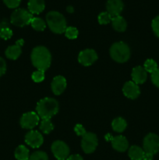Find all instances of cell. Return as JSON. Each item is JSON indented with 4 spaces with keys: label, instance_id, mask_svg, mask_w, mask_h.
I'll return each mask as SVG.
<instances>
[{
    "label": "cell",
    "instance_id": "23",
    "mask_svg": "<svg viewBox=\"0 0 159 160\" xmlns=\"http://www.w3.org/2000/svg\"><path fill=\"white\" fill-rule=\"evenodd\" d=\"M15 157L17 160H28L30 158L29 150L23 145H20L15 151Z\"/></svg>",
    "mask_w": 159,
    "mask_h": 160
},
{
    "label": "cell",
    "instance_id": "4",
    "mask_svg": "<svg viewBox=\"0 0 159 160\" xmlns=\"http://www.w3.org/2000/svg\"><path fill=\"white\" fill-rule=\"evenodd\" d=\"M111 57L118 62H125L130 57V49L126 43L116 42L110 48Z\"/></svg>",
    "mask_w": 159,
    "mask_h": 160
},
{
    "label": "cell",
    "instance_id": "5",
    "mask_svg": "<svg viewBox=\"0 0 159 160\" xmlns=\"http://www.w3.org/2000/svg\"><path fill=\"white\" fill-rule=\"evenodd\" d=\"M34 18L29 10L24 9H17L11 15V23L17 27H23L31 23Z\"/></svg>",
    "mask_w": 159,
    "mask_h": 160
},
{
    "label": "cell",
    "instance_id": "12",
    "mask_svg": "<svg viewBox=\"0 0 159 160\" xmlns=\"http://www.w3.org/2000/svg\"><path fill=\"white\" fill-rule=\"evenodd\" d=\"M124 5L122 0H108L106 4L107 12L112 17L119 16L122 11L123 10Z\"/></svg>",
    "mask_w": 159,
    "mask_h": 160
},
{
    "label": "cell",
    "instance_id": "22",
    "mask_svg": "<svg viewBox=\"0 0 159 160\" xmlns=\"http://www.w3.org/2000/svg\"><path fill=\"white\" fill-rule=\"evenodd\" d=\"M126 126H127L126 121L123 118H121V117L115 118L112 123V129L118 133L123 132L126 130Z\"/></svg>",
    "mask_w": 159,
    "mask_h": 160
},
{
    "label": "cell",
    "instance_id": "40",
    "mask_svg": "<svg viewBox=\"0 0 159 160\" xmlns=\"http://www.w3.org/2000/svg\"><path fill=\"white\" fill-rule=\"evenodd\" d=\"M58 160H65V159H58Z\"/></svg>",
    "mask_w": 159,
    "mask_h": 160
},
{
    "label": "cell",
    "instance_id": "20",
    "mask_svg": "<svg viewBox=\"0 0 159 160\" xmlns=\"http://www.w3.org/2000/svg\"><path fill=\"white\" fill-rule=\"evenodd\" d=\"M144 151L143 148L137 145H132L129 149V156L132 160H143L144 156Z\"/></svg>",
    "mask_w": 159,
    "mask_h": 160
},
{
    "label": "cell",
    "instance_id": "8",
    "mask_svg": "<svg viewBox=\"0 0 159 160\" xmlns=\"http://www.w3.org/2000/svg\"><path fill=\"white\" fill-rule=\"evenodd\" d=\"M51 152L57 159H65L69 157L70 148L65 142L56 141L51 145Z\"/></svg>",
    "mask_w": 159,
    "mask_h": 160
},
{
    "label": "cell",
    "instance_id": "18",
    "mask_svg": "<svg viewBox=\"0 0 159 160\" xmlns=\"http://www.w3.org/2000/svg\"><path fill=\"white\" fill-rule=\"evenodd\" d=\"M27 6L29 12L32 14L41 13L45 8L44 0H29Z\"/></svg>",
    "mask_w": 159,
    "mask_h": 160
},
{
    "label": "cell",
    "instance_id": "24",
    "mask_svg": "<svg viewBox=\"0 0 159 160\" xmlns=\"http://www.w3.org/2000/svg\"><path fill=\"white\" fill-rule=\"evenodd\" d=\"M31 24L34 30L38 31H42L46 28V23L42 19L39 17H34L31 22Z\"/></svg>",
    "mask_w": 159,
    "mask_h": 160
},
{
    "label": "cell",
    "instance_id": "1",
    "mask_svg": "<svg viewBox=\"0 0 159 160\" xmlns=\"http://www.w3.org/2000/svg\"><path fill=\"white\" fill-rule=\"evenodd\" d=\"M32 63L38 70L45 72L51 65V53L44 46H37L31 52Z\"/></svg>",
    "mask_w": 159,
    "mask_h": 160
},
{
    "label": "cell",
    "instance_id": "19",
    "mask_svg": "<svg viewBox=\"0 0 159 160\" xmlns=\"http://www.w3.org/2000/svg\"><path fill=\"white\" fill-rule=\"evenodd\" d=\"M112 24L114 29L118 32H123L125 31L127 27V23L125 19L122 17L121 16H117V17H112Z\"/></svg>",
    "mask_w": 159,
    "mask_h": 160
},
{
    "label": "cell",
    "instance_id": "3",
    "mask_svg": "<svg viewBox=\"0 0 159 160\" xmlns=\"http://www.w3.org/2000/svg\"><path fill=\"white\" fill-rule=\"evenodd\" d=\"M46 21L50 30L55 34H62L66 29V20L63 15L56 11H51L46 16Z\"/></svg>",
    "mask_w": 159,
    "mask_h": 160
},
{
    "label": "cell",
    "instance_id": "21",
    "mask_svg": "<svg viewBox=\"0 0 159 160\" xmlns=\"http://www.w3.org/2000/svg\"><path fill=\"white\" fill-rule=\"evenodd\" d=\"M12 36V30L9 28L7 20H3L0 23V38L8 40Z\"/></svg>",
    "mask_w": 159,
    "mask_h": 160
},
{
    "label": "cell",
    "instance_id": "14",
    "mask_svg": "<svg viewBox=\"0 0 159 160\" xmlns=\"http://www.w3.org/2000/svg\"><path fill=\"white\" fill-rule=\"evenodd\" d=\"M24 43V41L23 39H20L16 42L14 45L8 47L6 50V57L10 59H17L21 54V47Z\"/></svg>",
    "mask_w": 159,
    "mask_h": 160
},
{
    "label": "cell",
    "instance_id": "11",
    "mask_svg": "<svg viewBox=\"0 0 159 160\" xmlns=\"http://www.w3.org/2000/svg\"><path fill=\"white\" fill-rule=\"evenodd\" d=\"M44 138L41 134L37 131H31L25 136V142L34 148H39L43 144Z\"/></svg>",
    "mask_w": 159,
    "mask_h": 160
},
{
    "label": "cell",
    "instance_id": "31",
    "mask_svg": "<svg viewBox=\"0 0 159 160\" xmlns=\"http://www.w3.org/2000/svg\"><path fill=\"white\" fill-rule=\"evenodd\" d=\"M151 27L154 33L157 37L159 38V16L156 17L154 20H152V23H151Z\"/></svg>",
    "mask_w": 159,
    "mask_h": 160
},
{
    "label": "cell",
    "instance_id": "2",
    "mask_svg": "<svg viewBox=\"0 0 159 160\" xmlns=\"http://www.w3.org/2000/svg\"><path fill=\"white\" fill-rule=\"evenodd\" d=\"M37 115L43 119H50L59 112V103L52 98H45L37 102Z\"/></svg>",
    "mask_w": 159,
    "mask_h": 160
},
{
    "label": "cell",
    "instance_id": "16",
    "mask_svg": "<svg viewBox=\"0 0 159 160\" xmlns=\"http://www.w3.org/2000/svg\"><path fill=\"white\" fill-rule=\"evenodd\" d=\"M147 72L145 70L143 67H140V66L134 67L132 71V78L133 82L137 84H143L147 78Z\"/></svg>",
    "mask_w": 159,
    "mask_h": 160
},
{
    "label": "cell",
    "instance_id": "7",
    "mask_svg": "<svg viewBox=\"0 0 159 160\" xmlns=\"http://www.w3.org/2000/svg\"><path fill=\"white\" fill-rule=\"evenodd\" d=\"M98 146V138L94 134L87 132L83 136L81 147L84 152L87 154L94 152Z\"/></svg>",
    "mask_w": 159,
    "mask_h": 160
},
{
    "label": "cell",
    "instance_id": "36",
    "mask_svg": "<svg viewBox=\"0 0 159 160\" xmlns=\"http://www.w3.org/2000/svg\"><path fill=\"white\" fill-rule=\"evenodd\" d=\"M66 160H84L83 159L82 156H80V155H72V156H69L67 158Z\"/></svg>",
    "mask_w": 159,
    "mask_h": 160
},
{
    "label": "cell",
    "instance_id": "38",
    "mask_svg": "<svg viewBox=\"0 0 159 160\" xmlns=\"http://www.w3.org/2000/svg\"><path fill=\"white\" fill-rule=\"evenodd\" d=\"M66 11L70 12V13H72V12H74V8L71 6H69L66 7Z\"/></svg>",
    "mask_w": 159,
    "mask_h": 160
},
{
    "label": "cell",
    "instance_id": "41",
    "mask_svg": "<svg viewBox=\"0 0 159 160\" xmlns=\"http://www.w3.org/2000/svg\"><path fill=\"white\" fill-rule=\"evenodd\" d=\"M28 160H30V159H28Z\"/></svg>",
    "mask_w": 159,
    "mask_h": 160
},
{
    "label": "cell",
    "instance_id": "28",
    "mask_svg": "<svg viewBox=\"0 0 159 160\" xmlns=\"http://www.w3.org/2000/svg\"><path fill=\"white\" fill-rule=\"evenodd\" d=\"M30 160H48V155L41 151H37L32 153L29 158Z\"/></svg>",
    "mask_w": 159,
    "mask_h": 160
},
{
    "label": "cell",
    "instance_id": "39",
    "mask_svg": "<svg viewBox=\"0 0 159 160\" xmlns=\"http://www.w3.org/2000/svg\"><path fill=\"white\" fill-rule=\"evenodd\" d=\"M104 138H105L106 141H111V142H112V140L113 139V138L112 137V135H111V134H108L107 135H106Z\"/></svg>",
    "mask_w": 159,
    "mask_h": 160
},
{
    "label": "cell",
    "instance_id": "13",
    "mask_svg": "<svg viewBox=\"0 0 159 160\" xmlns=\"http://www.w3.org/2000/svg\"><path fill=\"white\" fill-rule=\"evenodd\" d=\"M123 93L125 96L130 99H135L140 95V90L139 86L133 81H128L123 86Z\"/></svg>",
    "mask_w": 159,
    "mask_h": 160
},
{
    "label": "cell",
    "instance_id": "26",
    "mask_svg": "<svg viewBox=\"0 0 159 160\" xmlns=\"http://www.w3.org/2000/svg\"><path fill=\"white\" fill-rule=\"evenodd\" d=\"M143 68L148 73H153L157 70V64L154 59H147L144 62V67H143Z\"/></svg>",
    "mask_w": 159,
    "mask_h": 160
},
{
    "label": "cell",
    "instance_id": "10",
    "mask_svg": "<svg viewBox=\"0 0 159 160\" xmlns=\"http://www.w3.org/2000/svg\"><path fill=\"white\" fill-rule=\"evenodd\" d=\"M98 59V55L93 49H85L80 52L78 56V61L85 67L92 65Z\"/></svg>",
    "mask_w": 159,
    "mask_h": 160
},
{
    "label": "cell",
    "instance_id": "17",
    "mask_svg": "<svg viewBox=\"0 0 159 160\" xmlns=\"http://www.w3.org/2000/svg\"><path fill=\"white\" fill-rule=\"evenodd\" d=\"M112 148L116 151L123 152L126 151L129 147V143H128L127 139L123 136H117V137L113 138L112 140Z\"/></svg>",
    "mask_w": 159,
    "mask_h": 160
},
{
    "label": "cell",
    "instance_id": "9",
    "mask_svg": "<svg viewBox=\"0 0 159 160\" xmlns=\"http://www.w3.org/2000/svg\"><path fill=\"white\" fill-rule=\"evenodd\" d=\"M20 125L24 129L31 130L39 123V116L34 112H29L23 114L20 118Z\"/></svg>",
    "mask_w": 159,
    "mask_h": 160
},
{
    "label": "cell",
    "instance_id": "37",
    "mask_svg": "<svg viewBox=\"0 0 159 160\" xmlns=\"http://www.w3.org/2000/svg\"><path fill=\"white\" fill-rule=\"evenodd\" d=\"M153 159H154V155L150 154V153H144L143 160H153Z\"/></svg>",
    "mask_w": 159,
    "mask_h": 160
},
{
    "label": "cell",
    "instance_id": "30",
    "mask_svg": "<svg viewBox=\"0 0 159 160\" xmlns=\"http://www.w3.org/2000/svg\"><path fill=\"white\" fill-rule=\"evenodd\" d=\"M32 79L34 82H41L45 80V72L38 70L37 71H34L32 74Z\"/></svg>",
    "mask_w": 159,
    "mask_h": 160
},
{
    "label": "cell",
    "instance_id": "27",
    "mask_svg": "<svg viewBox=\"0 0 159 160\" xmlns=\"http://www.w3.org/2000/svg\"><path fill=\"white\" fill-rule=\"evenodd\" d=\"M112 17L108 12H101L98 16V22L100 24H108L112 22Z\"/></svg>",
    "mask_w": 159,
    "mask_h": 160
},
{
    "label": "cell",
    "instance_id": "32",
    "mask_svg": "<svg viewBox=\"0 0 159 160\" xmlns=\"http://www.w3.org/2000/svg\"><path fill=\"white\" fill-rule=\"evenodd\" d=\"M3 2L7 7L10 9H15L20 6L21 0H3Z\"/></svg>",
    "mask_w": 159,
    "mask_h": 160
},
{
    "label": "cell",
    "instance_id": "35",
    "mask_svg": "<svg viewBox=\"0 0 159 160\" xmlns=\"http://www.w3.org/2000/svg\"><path fill=\"white\" fill-rule=\"evenodd\" d=\"M6 70V63L2 58L0 57V77L2 76Z\"/></svg>",
    "mask_w": 159,
    "mask_h": 160
},
{
    "label": "cell",
    "instance_id": "29",
    "mask_svg": "<svg viewBox=\"0 0 159 160\" xmlns=\"http://www.w3.org/2000/svg\"><path fill=\"white\" fill-rule=\"evenodd\" d=\"M65 34L69 39H76L78 36V30L73 27H69L65 29Z\"/></svg>",
    "mask_w": 159,
    "mask_h": 160
},
{
    "label": "cell",
    "instance_id": "15",
    "mask_svg": "<svg viewBox=\"0 0 159 160\" xmlns=\"http://www.w3.org/2000/svg\"><path fill=\"white\" fill-rule=\"evenodd\" d=\"M66 88V80L62 76H57L51 82V90L56 95H59L65 91Z\"/></svg>",
    "mask_w": 159,
    "mask_h": 160
},
{
    "label": "cell",
    "instance_id": "25",
    "mask_svg": "<svg viewBox=\"0 0 159 160\" xmlns=\"http://www.w3.org/2000/svg\"><path fill=\"white\" fill-rule=\"evenodd\" d=\"M40 129L44 134H49L53 129H54V126H53L52 123L50 120V119H43L41 122Z\"/></svg>",
    "mask_w": 159,
    "mask_h": 160
},
{
    "label": "cell",
    "instance_id": "6",
    "mask_svg": "<svg viewBox=\"0 0 159 160\" xmlns=\"http://www.w3.org/2000/svg\"><path fill=\"white\" fill-rule=\"evenodd\" d=\"M143 149L144 152L154 155L159 152V137L155 134H148L143 139Z\"/></svg>",
    "mask_w": 159,
    "mask_h": 160
},
{
    "label": "cell",
    "instance_id": "34",
    "mask_svg": "<svg viewBox=\"0 0 159 160\" xmlns=\"http://www.w3.org/2000/svg\"><path fill=\"white\" fill-rule=\"evenodd\" d=\"M74 131L78 136H84L86 134V130L81 124H76L74 128Z\"/></svg>",
    "mask_w": 159,
    "mask_h": 160
},
{
    "label": "cell",
    "instance_id": "33",
    "mask_svg": "<svg viewBox=\"0 0 159 160\" xmlns=\"http://www.w3.org/2000/svg\"><path fill=\"white\" fill-rule=\"evenodd\" d=\"M151 81L156 87L159 88V68H157L155 72L151 73Z\"/></svg>",
    "mask_w": 159,
    "mask_h": 160
}]
</instances>
